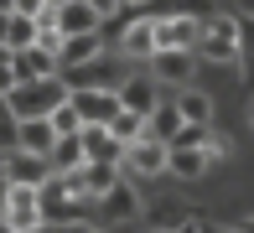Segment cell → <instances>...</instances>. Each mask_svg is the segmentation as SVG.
Returning <instances> with one entry per match:
<instances>
[{
    "mask_svg": "<svg viewBox=\"0 0 254 233\" xmlns=\"http://www.w3.org/2000/svg\"><path fill=\"white\" fill-rule=\"evenodd\" d=\"M67 78L63 73H42V78H21V83H10L0 93V104L10 109V119H47L57 104L67 99Z\"/></svg>",
    "mask_w": 254,
    "mask_h": 233,
    "instance_id": "obj_1",
    "label": "cell"
},
{
    "mask_svg": "<svg viewBox=\"0 0 254 233\" xmlns=\"http://www.w3.org/2000/svg\"><path fill=\"white\" fill-rule=\"evenodd\" d=\"M192 52L202 57V62H239V52H244V21L239 16H207L197 21V42H192Z\"/></svg>",
    "mask_w": 254,
    "mask_h": 233,
    "instance_id": "obj_2",
    "label": "cell"
},
{
    "mask_svg": "<svg viewBox=\"0 0 254 233\" xmlns=\"http://www.w3.org/2000/svg\"><path fill=\"white\" fill-rule=\"evenodd\" d=\"M42 223H47L42 186H31V181H5V218H0V228L26 233V228H42Z\"/></svg>",
    "mask_w": 254,
    "mask_h": 233,
    "instance_id": "obj_3",
    "label": "cell"
},
{
    "mask_svg": "<svg viewBox=\"0 0 254 233\" xmlns=\"http://www.w3.org/2000/svg\"><path fill=\"white\" fill-rule=\"evenodd\" d=\"M94 207H99V223H104V228H120V223H135V218L145 213V207H140V192H135V186L125 181V176L104 186V192L94 197Z\"/></svg>",
    "mask_w": 254,
    "mask_h": 233,
    "instance_id": "obj_4",
    "label": "cell"
},
{
    "mask_svg": "<svg viewBox=\"0 0 254 233\" xmlns=\"http://www.w3.org/2000/svg\"><path fill=\"white\" fill-rule=\"evenodd\" d=\"M145 62H151L156 83H166V88H187L197 78V52L192 47H156Z\"/></svg>",
    "mask_w": 254,
    "mask_h": 233,
    "instance_id": "obj_5",
    "label": "cell"
},
{
    "mask_svg": "<svg viewBox=\"0 0 254 233\" xmlns=\"http://www.w3.org/2000/svg\"><path fill=\"white\" fill-rule=\"evenodd\" d=\"M166 156H171L166 140H156V135H135L130 145H125L120 166L130 171V176H166Z\"/></svg>",
    "mask_w": 254,
    "mask_h": 233,
    "instance_id": "obj_6",
    "label": "cell"
},
{
    "mask_svg": "<svg viewBox=\"0 0 254 233\" xmlns=\"http://www.w3.org/2000/svg\"><path fill=\"white\" fill-rule=\"evenodd\" d=\"M67 104L78 109V119H83V124H104L114 109H120L114 88H94V83H88V88H67Z\"/></svg>",
    "mask_w": 254,
    "mask_h": 233,
    "instance_id": "obj_7",
    "label": "cell"
},
{
    "mask_svg": "<svg viewBox=\"0 0 254 233\" xmlns=\"http://www.w3.org/2000/svg\"><path fill=\"white\" fill-rule=\"evenodd\" d=\"M104 57V31H73L57 42V67H88Z\"/></svg>",
    "mask_w": 254,
    "mask_h": 233,
    "instance_id": "obj_8",
    "label": "cell"
},
{
    "mask_svg": "<svg viewBox=\"0 0 254 233\" xmlns=\"http://www.w3.org/2000/svg\"><path fill=\"white\" fill-rule=\"evenodd\" d=\"M114 99H120V109L151 114L156 104H161V83H156V73H130L120 88H114Z\"/></svg>",
    "mask_w": 254,
    "mask_h": 233,
    "instance_id": "obj_9",
    "label": "cell"
},
{
    "mask_svg": "<svg viewBox=\"0 0 254 233\" xmlns=\"http://www.w3.org/2000/svg\"><path fill=\"white\" fill-rule=\"evenodd\" d=\"M5 181H31V186H47V181H52V166H47V156H37V150L10 145V150H5Z\"/></svg>",
    "mask_w": 254,
    "mask_h": 233,
    "instance_id": "obj_10",
    "label": "cell"
},
{
    "mask_svg": "<svg viewBox=\"0 0 254 233\" xmlns=\"http://www.w3.org/2000/svg\"><path fill=\"white\" fill-rule=\"evenodd\" d=\"M52 21L63 37H73V31H104V16L88 0H63V5H52Z\"/></svg>",
    "mask_w": 254,
    "mask_h": 233,
    "instance_id": "obj_11",
    "label": "cell"
},
{
    "mask_svg": "<svg viewBox=\"0 0 254 233\" xmlns=\"http://www.w3.org/2000/svg\"><path fill=\"white\" fill-rule=\"evenodd\" d=\"M10 73H16V83L21 78H42V73H63L57 67V52H47V47H21V52H10Z\"/></svg>",
    "mask_w": 254,
    "mask_h": 233,
    "instance_id": "obj_12",
    "label": "cell"
},
{
    "mask_svg": "<svg viewBox=\"0 0 254 233\" xmlns=\"http://www.w3.org/2000/svg\"><path fill=\"white\" fill-rule=\"evenodd\" d=\"M151 31H156V47H192L197 42V16H151Z\"/></svg>",
    "mask_w": 254,
    "mask_h": 233,
    "instance_id": "obj_13",
    "label": "cell"
},
{
    "mask_svg": "<svg viewBox=\"0 0 254 233\" xmlns=\"http://www.w3.org/2000/svg\"><path fill=\"white\" fill-rule=\"evenodd\" d=\"M78 140H83V161H120L125 156V145L109 135V124H83Z\"/></svg>",
    "mask_w": 254,
    "mask_h": 233,
    "instance_id": "obj_14",
    "label": "cell"
},
{
    "mask_svg": "<svg viewBox=\"0 0 254 233\" xmlns=\"http://www.w3.org/2000/svg\"><path fill=\"white\" fill-rule=\"evenodd\" d=\"M120 52H125V57H135V62H145V57L156 52V31H151V16L130 21V26L120 31Z\"/></svg>",
    "mask_w": 254,
    "mask_h": 233,
    "instance_id": "obj_15",
    "label": "cell"
},
{
    "mask_svg": "<svg viewBox=\"0 0 254 233\" xmlns=\"http://www.w3.org/2000/svg\"><path fill=\"white\" fill-rule=\"evenodd\" d=\"M207 166H213V161L202 156V145H171V156H166V171L171 176H187V181H197Z\"/></svg>",
    "mask_w": 254,
    "mask_h": 233,
    "instance_id": "obj_16",
    "label": "cell"
},
{
    "mask_svg": "<svg viewBox=\"0 0 254 233\" xmlns=\"http://www.w3.org/2000/svg\"><path fill=\"white\" fill-rule=\"evenodd\" d=\"M52 140H57L52 119H16V145H21V150H37V156H47Z\"/></svg>",
    "mask_w": 254,
    "mask_h": 233,
    "instance_id": "obj_17",
    "label": "cell"
},
{
    "mask_svg": "<svg viewBox=\"0 0 254 233\" xmlns=\"http://www.w3.org/2000/svg\"><path fill=\"white\" fill-rule=\"evenodd\" d=\"M171 104H177V114H182V124H213V99H207V93H197V88H182L177 93V99H171Z\"/></svg>",
    "mask_w": 254,
    "mask_h": 233,
    "instance_id": "obj_18",
    "label": "cell"
},
{
    "mask_svg": "<svg viewBox=\"0 0 254 233\" xmlns=\"http://www.w3.org/2000/svg\"><path fill=\"white\" fill-rule=\"evenodd\" d=\"M47 166H52V176H63V171L83 166V140H78V135H57L52 150H47Z\"/></svg>",
    "mask_w": 254,
    "mask_h": 233,
    "instance_id": "obj_19",
    "label": "cell"
},
{
    "mask_svg": "<svg viewBox=\"0 0 254 233\" xmlns=\"http://www.w3.org/2000/svg\"><path fill=\"white\" fill-rule=\"evenodd\" d=\"M177 130H182V114H177V104H171V99H161L156 109L145 114V135H156V140H166V145H171V135H177Z\"/></svg>",
    "mask_w": 254,
    "mask_h": 233,
    "instance_id": "obj_20",
    "label": "cell"
},
{
    "mask_svg": "<svg viewBox=\"0 0 254 233\" xmlns=\"http://www.w3.org/2000/svg\"><path fill=\"white\" fill-rule=\"evenodd\" d=\"M104 124H109V135L120 140V145H130L135 135H145V114H135V109H114Z\"/></svg>",
    "mask_w": 254,
    "mask_h": 233,
    "instance_id": "obj_21",
    "label": "cell"
},
{
    "mask_svg": "<svg viewBox=\"0 0 254 233\" xmlns=\"http://www.w3.org/2000/svg\"><path fill=\"white\" fill-rule=\"evenodd\" d=\"M31 42H37V16L10 10V21H5V47H10V52H21V47H31Z\"/></svg>",
    "mask_w": 254,
    "mask_h": 233,
    "instance_id": "obj_22",
    "label": "cell"
},
{
    "mask_svg": "<svg viewBox=\"0 0 254 233\" xmlns=\"http://www.w3.org/2000/svg\"><path fill=\"white\" fill-rule=\"evenodd\" d=\"M47 119H52V130H57V135H78V130H83V119H78V109H73L67 99L57 104V109L47 114Z\"/></svg>",
    "mask_w": 254,
    "mask_h": 233,
    "instance_id": "obj_23",
    "label": "cell"
},
{
    "mask_svg": "<svg viewBox=\"0 0 254 233\" xmlns=\"http://www.w3.org/2000/svg\"><path fill=\"white\" fill-rule=\"evenodd\" d=\"M16 83V73H10V47H0V93Z\"/></svg>",
    "mask_w": 254,
    "mask_h": 233,
    "instance_id": "obj_24",
    "label": "cell"
},
{
    "mask_svg": "<svg viewBox=\"0 0 254 233\" xmlns=\"http://www.w3.org/2000/svg\"><path fill=\"white\" fill-rule=\"evenodd\" d=\"M42 5H47V0H10V10H21V16H37Z\"/></svg>",
    "mask_w": 254,
    "mask_h": 233,
    "instance_id": "obj_25",
    "label": "cell"
},
{
    "mask_svg": "<svg viewBox=\"0 0 254 233\" xmlns=\"http://www.w3.org/2000/svg\"><path fill=\"white\" fill-rule=\"evenodd\" d=\"M88 5H94V10H99V16H104V21H109V16H114V10H120V0H88Z\"/></svg>",
    "mask_w": 254,
    "mask_h": 233,
    "instance_id": "obj_26",
    "label": "cell"
},
{
    "mask_svg": "<svg viewBox=\"0 0 254 233\" xmlns=\"http://www.w3.org/2000/svg\"><path fill=\"white\" fill-rule=\"evenodd\" d=\"M5 21H10V10H0V47H5Z\"/></svg>",
    "mask_w": 254,
    "mask_h": 233,
    "instance_id": "obj_27",
    "label": "cell"
},
{
    "mask_svg": "<svg viewBox=\"0 0 254 233\" xmlns=\"http://www.w3.org/2000/svg\"><path fill=\"white\" fill-rule=\"evenodd\" d=\"M0 218H5V176H0Z\"/></svg>",
    "mask_w": 254,
    "mask_h": 233,
    "instance_id": "obj_28",
    "label": "cell"
},
{
    "mask_svg": "<svg viewBox=\"0 0 254 233\" xmlns=\"http://www.w3.org/2000/svg\"><path fill=\"white\" fill-rule=\"evenodd\" d=\"M239 228H244V233H254V218H244V223H239Z\"/></svg>",
    "mask_w": 254,
    "mask_h": 233,
    "instance_id": "obj_29",
    "label": "cell"
},
{
    "mask_svg": "<svg viewBox=\"0 0 254 233\" xmlns=\"http://www.w3.org/2000/svg\"><path fill=\"white\" fill-rule=\"evenodd\" d=\"M0 176H5V150H0Z\"/></svg>",
    "mask_w": 254,
    "mask_h": 233,
    "instance_id": "obj_30",
    "label": "cell"
},
{
    "mask_svg": "<svg viewBox=\"0 0 254 233\" xmlns=\"http://www.w3.org/2000/svg\"><path fill=\"white\" fill-rule=\"evenodd\" d=\"M0 10H10V0H0Z\"/></svg>",
    "mask_w": 254,
    "mask_h": 233,
    "instance_id": "obj_31",
    "label": "cell"
},
{
    "mask_svg": "<svg viewBox=\"0 0 254 233\" xmlns=\"http://www.w3.org/2000/svg\"><path fill=\"white\" fill-rule=\"evenodd\" d=\"M249 124H254V104H249Z\"/></svg>",
    "mask_w": 254,
    "mask_h": 233,
    "instance_id": "obj_32",
    "label": "cell"
},
{
    "mask_svg": "<svg viewBox=\"0 0 254 233\" xmlns=\"http://www.w3.org/2000/svg\"><path fill=\"white\" fill-rule=\"evenodd\" d=\"M47 5H63V0H47Z\"/></svg>",
    "mask_w": 254,
    "mask_h": 233,
    "instance_id": "obj_33",
    "label": "cell"
}]
</instances>
